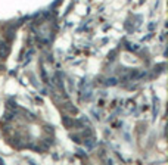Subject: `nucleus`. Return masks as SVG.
Listing matches in <instances>:
<instances>
[{
  "instance_id": "f257e3e1",
  "label": "nucleus",
  "mask_w": 168,
  "mask_h": 165,
  "mask_svg": "<svg viewBox=\"0 0 168 165\" xmlns=\"http://www.w3.org/2000/svg\"><path fill=\"white\" fill-rule=\"evenodd\" d=\"M10 49H9V44L5 41H0V58H6L9 55Z\"/></svg>"
},
{
  "instance_id": "f03ea898",
  "label": "nucleus",
  "mask_w": 168,
  "mask_h": 165,
  "mask_svg": "<svg viewBox=\"0 0 168 165\" xmlns=\"http://www.w3.org/2000/svg\"><path fill=\"white\" fill-rule=\"evenodd\" d=\"M63 109L68 111V112H71V113H77V109H75L74 106H71V103H65V105H63Z\"/></svg>"
}]
</instances>
